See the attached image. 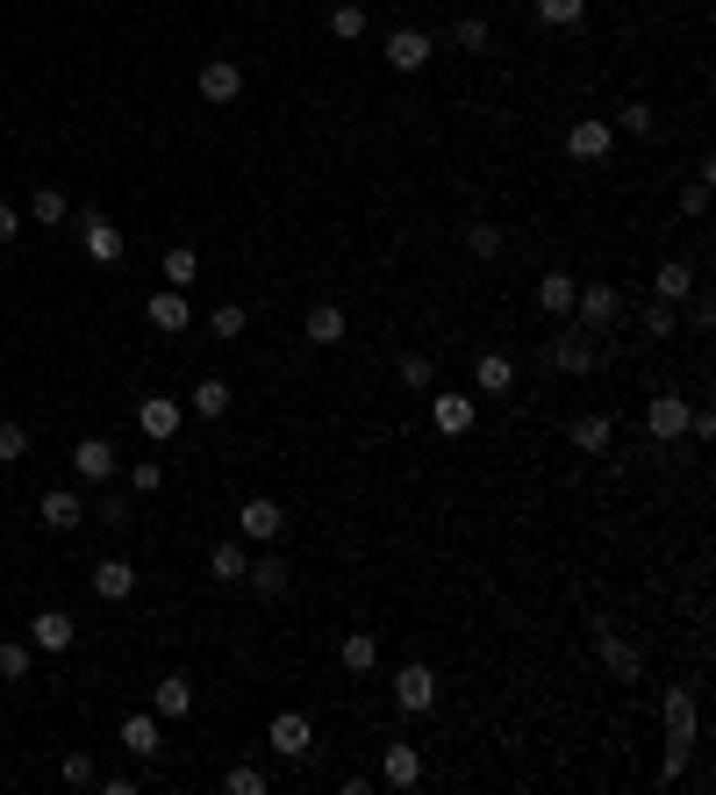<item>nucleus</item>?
I'll return each mask as SVG.
<instances>
[{
    "instance_id": "obj_1",
    "label": "nucleus",
    "mask_w": 716,
    "mask_h": 795,
    "mask_svg": "<svg viewBox=\"0 0 716 795\" xmlns=\"http://www.w3.org/2000/svg\"><path fill=\"white\" fill-rule=\"evenodd\" d=\"M595 653H602V667H609L624 688H638V681H645V659H638V645L624 638L616 623H595Z\"/></svg>"
},
{
    "instance_id": "obj_2",
    "label": "nucleus",
    "mask_w": 716,
    "mask_h": 795,
    "mask_svg": "<svg viewBox=\"0 0 716 795\" xmlns=\"http://www.w3.org/2000/svg\"><path fill=\"white\" fill-rule=\"evenodd\" d=\"M194 87H201V101L230 108V101L244 94V65H237V58H208V65L194 72Z\"/></svg>"
},
{
    "instance_id": "obj_3",
    "label": "nucleus",
    "mask_w": 716,
    "mask_h": 795,
    "mask_svg": "<svg viewBox=\"0 0 716 795\" xmlns=\"http://www.w3.org/2000/svg\"><path fill=\"white\" fill-rule=\"evenodd\" d=\"M566 151H573L580 165H602V158L616 151V129H609V122H602V115H580L573 129H566Z\"/></svg>"
},
{
    "instance_id": "obj_4",
    "label": "nucleus",
    "mask_w": 716,
    "mask_h": 795,
    "mask_svg": "<svg viewBox=\"0 0 716 795\" xmlns=\"http://www.w3.org/2000/svg\"><path fill=\"white\" fill-rule=\"evenodd\" d=\"M237 531L251 537V545H273V537L287 531V509H280L273 495H251V501H244V509H237Z\"/></svg>"
},
{
    "instance_id": "obj_5",
    "label": "nucleus",
    "mask_w": 716,
    "mask_h": 795,
    "mask_svg": "<svg viewBox=\"0 0 716 795\" xmlns=\"http://www.w3.org/2000/svg\"><path fill=\"white\" fill-rule=\"evenodd\" d=\"M430 423H437L444 437H466L480 423V401L473 395H452V387H437V395H430Z\"/></svg>"
},
{
    "instance_id": "obj_6",
    "label": "nucleus",
    "mask_w": 716,
    "mask_h": 795,
    "mask_svg": "<svg viewBox=\"0 0 716 795\" xmlns=\"http://www.w3.org/2000/svg\"><path fill=\"white\" fill-rule=\"evenodd\" d=\"M394 703L409 709V717H423V709H437V674H430L423 659H409V667L394 674Z\"/></svg>"
},
{
    "instance_id": "obj_7",
    "label": "nucleus",
    "mask_w": 716,
    "mask_h": 795,
    "mask_svg": "<svg viewBox=\"0 0 716 795\" xmlns=\"http://www.w3.org/2000/svg\"><path fill=\"white\" fill-rule=\"evenodd\" d=\"M180 423H187V409H180L172 395H151V401H137V431L151 437V445H172V437H180Z\"/></svg>"
},
{
    "instance_id": "obj_8",
    "label": "nucleus",
    "mask_w": 716,
    "mask_h": 795,
    "mask_svg": "<svg viewBox=\"0 0 716 795\" xmlns=\"http://www.w3.org/2000/svg\"><path fill=\"white\" fill-rule=\"evenodd\" d=\"M72 473H79L86 487H108L115 481V445H108V437H79V445H72Z\"/></svg>"
},
{
    "instance_id": "obj_9",
    "label": "nucleus",
    "mask_w": 716,
    "mask_h": 795,
    "mask_svg": "<svg viewBox=\"0 0 716 795\" xmlns=\"http://www.w3.org/2000/svg\"><path fill=\"white\" fill-rule=\"evenodd\" d=\"M545 359L559 365V373H595V365L609 359V351H595V337H580V330H559V345H552Z\"/></svg>"
},
{
    "instance_id": "obj_10",
    "label": "nucleus",
    "mask_w": 716,
    "mask_h": 795,
    "mask_svg": "<svg viewBox=\"0 0 716 795\" xmlns=\"http://www.w3.org/2000/svg\"><path fill=\"white\" fill-rule=\"evenodd\" d=\"M144 315H151V330H165V337H180V330L194 323V309H187V287H158V295L144 301Z\"/></svg>"
},
{
    "instance_id": "obj_11",
    "label": "nucleus",
    "mask_w": 716,
    "mask_h": 795,
    "mask_svg": "<svg viewBox=\"0 0 716 795\" xmlns=\"http://www.w3.org/2000/svg\"><path fill=\"white\" fill-rule=\"evenodd\" d=\"M645 431L659 437V445L688 437V401H681V395H652V401H645Z\"/></svg>"
},
{
    "instance_id": "obj_12",
    "label": "nucleus",
    "mask_w": 716,
    "mask_h": 795,
    "mask_svg": "<svg viewBox=\"0 0 716 795\" xmlns=\"http://www.w3.org/2000/svg\"><path fill=\"white\" fill-rule=\"evenodd\" d=\"M29 645L36 653H72V645H79V623H72L65 609H44V617L29 623Z\"/></svg>"
},
{
    "instance_id": "obj_13",
    "label": "nucleus",
    "mask_w": 716,
    "mask_h": 795,
    "mask_svg": "<svg viewBox=\"0 0 716 795\" xmlns=\"http://www.w3.org/2000/svg\"><path fill=\"white\" fill-rule=\"evenodd\" d=\"M266 738H273V753H280V760H308V738H316V731H308V717H301V709H280Z\"/></svg>"
},
{
    "instance_id": "obj_14",
    "label": "nucleus",
    "mask_w": 716,
    "mask_h": 795,
    "mask_svg": "<svg viewBox=\"0 0 716 795\" xmlns=\"http://www.w3.org/2000/svg\"><path fill=\"white\" fill-rule=\"evenodd\" d=\"M94 595H101V603H129V595H137V567H129V559H101V567H94Z\"/></svg>"
},
{
    "instance_id": "obj_15",
    "label": "nucleus",
    "mask_w": 716,
    "mask_h": 795,
    "mask_svg": "<svg viewBox=\"0 0 716 795\" xmlns=\"http://www.w3.org/2000/svg\"><path fill=\"white\" fill-rule=\"evenodd\" d=\"M473 387H480V395H509V387H516V359H509V351H480V359H473Z\"/></svg>"
},
{
    "instance_id": "obj_16",
    "label": "nucleus",
    "mask_w": 716,
    "mask_h": 795,
    "mask_svg": "<svg viewBox=\"0 0 716 795\" xmlns=\"http://www.w3.org/2000/svg\"><path fill=\"white\" fill-rule=\"evenodd\" d=\"M79 244H86V259H94V265H115V259H122V229L108 223V215H86Z\"/></svg>"
},
{
    "instance_id": "obj_17",
    "label": "nucleus",
    "mask_w": 716,
    "mask_h": 795,
    "mask_svg": "<svg viewBox=\"0 0 716 795\" xmlns=\"http://www.w3.org/2000/svg\"><path fill=\"white\" fill-rule=\"evenodd\" d=\"M387 65L394 72H423L430 65V36L423 29H394L387 36Z\"/></svg>"
},
{
    "instance_id": "obj_18",
    "label": "nucleus",
    "mask_w": 716,
    "mask_h": 795,
    "mask_svg": "<svg viewBox=\"0 0 716 795\" xmlns=\"http://www.w3.org/2000/svg\"><path fill=\"white\" fill-rule=\"evenodd\" d=\"M573 309L588 315V323H595V330H609L616 315H624V295H616V287H602V280H595V287H580V295H573Z\"/></svg>"
},
{
    "instance_id": "obj_19",
    "label": "nucleus",
    "mask_w": 716,
    "mask_h": 795,
    "mask_svg": "<svg viewBox=\"0 0 716 795\" xmlns=\"http://www.w3.org/2000/svg\"><path fill=\"white\" fill-rule=\"evenodd\" d=\"M566 437H573V451H609L616 445V423H609V415H573V423H566Z\"/></svg>"
},
{
    "instance_id": "obj_20",
    "label": "nucleus",
    "mask_w": 716,
    "mask_h": 795,
    "mask_svg": "<svg viewBox=\"0 0 716 795\" xmlns=\"http://www.w3.org/2000/svg\"><path fill=\"white\" fill-rule=\"evenodd\" d=\"M573 295H580L573 273H545V280H538V309H545V315H573Z\"/></svg>"
},
{
    "instance_id": "obj_21",
    "label": "nucleus",
    "mask_w": 716,
    "mask_h": 795,
    "mask_svg": "<svg viewBox=\"0 0 716 795\" xmlns=\"http://www.w3.org/2000/svg\"><path fill=\"white\" fill-rule=\"evenodd\" d=\"M337 659H344V674H373V659H380V638H373V631H344Z\"/></svg>"
},
{
    "instance_id": "obj_22",
    "label": "nucleus",
    "mask_w": 716,
    "mask_h": 795,
    "mask_svg": "<svg viewBox=\"0 0 716 795\" xmlns=\"http://www.w3.org/2000/svg\"><path fill=\"white\" fill-rule=\"evenodd\" d=\"M244 581H251V588L266 595V603H273V595H287V559H280V552L251 559V567H244Z\"/></svg>"
},
{
    "instance_id": "obj_23",
    "label": "nucleus",
    "mask_w": 716,
    "mask_h": 795,
    "mask_svg": "<svg viewBox=\"0 0 716 795\" xmlns=\"http://www.w3.org/2000/svg\"><path fill=\"white\" fill-rule=\"evenodd\" d=\"M301 330H308V345H344V309L337 301H316Z\"/></svg>"
},
{
    "instance_id": "obj_24",
    "label": "nucleus",
    "mask_w": 716,
    "mask_h": 795,
    "mask_svg": "<svg viewBox=\"0 0 716 795\" xmlns=\"http://www.w3.org/2000/svg\"><path fill=\"white\" fill-rule=\"evenodd\" d=\"M387 788H416V781H423V753H416V745H387Z\"/></svg>"
},
{
    "instance_id": "obj_25",
    "label": "nucleus",
    "mask_w": 716,
    "mask_h": 795,
    "mask_svg": "<svg viewBox=\"0 0 716 795\" xmlns=\"http://www.w3.org/2000/svg\"><path fill=\"white\" fill-rule=\"evenodd\" d=\"M122 745H129L137 760H158V745H165V738H158V717H144V709H137V717H122Z\"/></svg>"
},
{
    "instance_id": "obj_26",
    "label": "nucleus",
    "mask_w": 716,
    "mask_h": 795,
    "mask_svg": "<svg viewBox=\"0 0 716 795\" xmlns=\"http://www.w3.org/2000/svg\"><path fill=\"white\" fill-rule=\"evenodd\" d=\"M688 287H695V265H681V259H666L659 273H652V295H659L666 309H674V301H681Z\"/></svg>"
},
{
    "instance_id": "obj_27",
    "label": "nucleus",
    "mask_w": 716,
    "mask_h": 795,
    "mask_svg": "<svg viewBox=\"0 0 716 795\" xmlns=\"http://www.w3.org/2000/svg\"><path fill=\"white\" fill-rule=\"evenodd\" d=\"M187 409H194V415H208V423H215V415H230V381H215V373H208V381L187 395Z\"/></svg>"
},
{
    "instance_id": "obj_28",
    "label": "nucleus",
    "mask_w": 716,
    "mask_h": 795,
    "mask_svg": "<svg viewBox=\"0 0 716 795\" xmlns=\"http://www.w3.org/2000/svg\"><path fill=\"white\" fill-rule=\"evenodd\" d=\"M194 280H201V251H194V244H172L165 251V287H194Z\"/></svg>"
},
{
    "instance_id": "obj_29",
    "label": "nucleus",
    "mask_w": 716,
    "mask_h": 795,
    "mask_svg": "<svg viewBox=\"0 0 716 795\" xmlns=\"http://www.w3.org/2000/svg\"><path fill=\"white\" fill-rule=\"evenodd\" d=\"M79 517H86V509H79V495H72V487H51V495H44V523H51V531H72Z\"/></svg>"
},
{
    "instance_id": "obj_30",
    "label": "nucleus",
    "mask_w": 716,
    "mask_h": 795,
    "mask_svg": "<svg viewBox=\"0 0 716 795\" xmlns=\"http://www.w3.org/2000/svg\"><path fill=\"white\" fill-rule=\"evenodd\" d=\"M151 695H158V717H187L194 709V681H180V674H165Z\"/></svg>"
},
{
    "instance_id": "obj_31",
    "label": "nucleus",
    "mask_w": 716,
    "mask_h": 795,
    "mask_svg": "<svg viewBox=\"0 0 716 795\" xmlns=\"http://www.w3.org/2000/svg\"><path fill=\"white\" fill-rule=\"evenodd\" d=\"M330 36H337V44H358V36H366V8H358V0H337V8H330Z\"/></svg>"
},
{
    "instance_id": "obj_32",
    "label": "nucleus",
    "mask_w": 716,
    "mask_h": 795,
    "mask_svg": "<svg viewBox=\"0 0 716 795\" xmlns=\"http://www.w3.org/2000/svg\"><path fill=\"white\" fill-rule=\"evenodd\" d=\"M244 567H251V559H244V545H230V537L208 552V573H215V581H244Z\"/></svg>"
},
{
    "instance_id": "obj_33",
    "label": "nucleus",
    "mask_w": 716,
    "mask_h": 795,
    "mask_svg": "<svg viewBox=\"0 0 716 795\" xmlns=\"http://www.w3.org/2000/svg\"><path fill=\"white\" fill-rule=\"evenodd\" d=\"M244 323H251L244 301H215V309H208V330H215V337H244Z\"/></svg>"
},
{
    "instance_id": "obj_34",
    "label": "nucleus",
    "mask_w": 716,
    "mask_h": 795,
    "mask_svg": "<svg viewBox=\"0 0 716 795\" xmlns=\"http://www.w3.org/2000/svg\"><path fill=\"white\" fill-rule=\"evenodd\" d=\"M430 381H437V359H430V351H409V359H402V387L430 395Z\"/></svg>"
},
{
    "instance_id": "obj_35",
    "label": "nucleus",
    "mask_w": 716,
    "mask_h": 795,
    "mask_svg": "<svg viewBox=\"0 0 716 795\" xmlns=\"http://www.w3.org/2000/svg\"><path fill=\"white\" fill-rule=\"evenodd\" d=\"M580 15H588V0H538V22H552V29H573Z\"/></svg>"
},
{
    "instance_id": "obj_36",
    "label": "nucleus",
    "mask_w": 716,
    "mask_h": 795,
    "mask_svg": "<svg viewBox=\"0 0 716 795\" xmlns=\"http://www.w3.org/2000/svg\"><path fill=\"white\" fill-rule=\"evenodd\" d=\"M36 223H44V229H51V223H65V215H72V201H65V194H58V187H36Z\"/></svg>"
},
{
    "instance_id": "obj_37",
    "label": "nucleus",
    "mask_w": 716,
    "mask_h": 795,
    "mask_svg": "<svg viewBox=\"0 0 716 795\" xmlns=\"http://www.w3.org/2000/svg\"><path fill=\"white\" fill-rule=\"evenodd\" d=\"M466 251H473V259H502V229L495 223H466Z\"/></svg>"
},
{
    "instance_id": "obj_38",
    "label": "nucleus",
    "mask_w": 716,
    "mask_h": 795,
    "mask_svg": "<svg viewBox=\"0 0 716 795\" xmlns=\"http://www.w3.org/2000/svg\"><path fill=\"white\" fill-rule=\"evenodd\" d=\"M616 129H631V137H652V129H659V115H652V101H624Z\"/></svg>"
},
{
    "instance_id": "obj_39",
    "label": "nucleus",
    "mask_w": 716,
    "mask_h": 795,
    "mask_svg": "<svg viewBox=\"0 0 716 795\" xmlns=\"http://www.w3.org/2000/svg\"><path fill=\"white\" fill-rule=\"evenodd\" d=\"M452 44H459V51H487L495 36H487V22H480V15H466V22H452Z\"/></svg>"
},
{
    "instance_id": "obj_40",
    "label": "nucleus",
    "mask_w": 716,
    "mask_h": 795,
    "mask_svg": "<svg viewBox=\"0 0 716 795\" xmlns=\"http://www.w3.org/2000/svg\"><path fill=\"white\" fill-rule=\"evenodd\" d=\"M222 788H230V795H266L273 781L258 774V767H230V774H222Z\"/></svg>"
},
{
    "instance_id": "obj_41",
    "label": "nucleus",
    "mask_w": 716,
    "mask_h": 795,
    "mask_svg": "<svg viewBox=\"0 0 716 795\" xmlns=\"http://www.w3.org/2000/svg\"><path fill=\"white\" fill-rule=\"evenodd\" d=\"M702 208H709V165H702V173L681 187V215H702Z\"/></svg>"
},
{
    "instance_id": "obj_42",
    "label": "nucleus",
    "mask_w": 716,
    "mask_h": 795,
    "mask_svg": "<svg viewBox=\"0 0 716 795\" xmlns=\"http://www.w3.org/2000/svg\"><path fill=\"white\" fill-rule=\"evenodd\" d=\"M129 487H137V495H158V487H165V467H158V459H137V467H129Z\"/></svg>"
},
{
    "instance_id": "obj_43",
    "label": "nucleus",
    "mask_w": 716,
    "mask_h": 795,
    "mask_svg": "<svg viewBox=\"0 0 716 795\" xmlns=\"http://www.w3.org/2000/svg\"><path fill=\"white\" fill-rule=\"evenodd\" d=\"M0 681H29V645H0Z\"/></svg>"
},
{
    "instance_id": "obj_44",
    "label": "nucleus",
    "mask_w": 716,
    "mask_h": 795,
    "mask_svg": "<svg viewBox=\"0 0 716 795\" xmlns=\"http://www.w3.org/2000/svg\"><path fill=\"white\" fill-rule=\"evenodd\" d=\"M58 774L72 781V788H94V753H65V767Z\"/></svg>"
},
{
    "instance_id": "obj_45",
    "label": "nucleus",
    "mask_w": 716,
    "mask_h": 795,
    "mask_svg": "<svg viewBox=\"0 0 716 795\" xmlns=\"http://www.w3.org/2000/svg\"><path fill=\"white\" fill-rule=\"evenodd\" d=\"M681 301H688V323H695V330H709V323H716V301L702 295V287H688Z\"/></svg>"
},
{
    "instance_id": "obj_46",
    "label": "nucleus",
    "mask_w": 716,
    "mask_h": 795,
    "mask_svg": "<svg viewBox=\"0 0 716 795\" xmlns=\"http://www.w3.org/2000/svg\"><path fill=\"white\" fill-rule=\"evenodd\" d=\"M645 337H652V345L674 337V309H666V301H652V309H645Z\"/></svg>"
},
{
    "instance_id": "obj_47",
    "label": "nucleus",
    "mask_w": 716,
    "mask_h": 795,
    "mask_svg": "<svg viewBox=\"0 0 716 795\" xmlns=\"http://www.w3.org/2000/svg\"><path fill=\"white\" fill-rule=\"evenodd\" d=\"M22 451H29V431L22 423H0V459H22Z\"/></svg>"
},
{
    "instance_id": "obj_48",
    "label": "nucleus",
    "mask_w": 716,
    "mask_h": 795,
    "mask_svg": "<svg viewBox=\"0 0 716 795\" xmlns=\"http://www.w3.org/2000/svg\"><path fill=\"white\" fill-rule=\"evenodd\" d=\"M22 237V215H15V208H0V244H15Z\"/></svg>"
}]
</instances>
